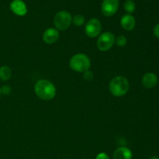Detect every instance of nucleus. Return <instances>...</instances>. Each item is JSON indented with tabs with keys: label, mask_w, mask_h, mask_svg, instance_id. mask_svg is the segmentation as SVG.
<instances>
[{
	"label": "nucleus",
	"mask_w": 159,
	"mask_h": 159,
	"mask_svg": "<svg viewBox=\"0 0 159 159\" xmlns=\"http://www.w3.org/2000/svg\"><path fill=\"white\" fill-rule=\"evenodd\" d=\"M115 43H116V45H118L119 47H124L127 45V39L125 36L124 35H119L118 37H116V38L115 39Z\"/></svg>",
	"instance_id": "16"
},
{
	"label": "nucleus",
	"mask_w": 159,
	"mask_h": 159,
	"mask_svg": "<svg viewBox=\"0 0 159 159\" xmlns=\"http://www.w3.org/2000/svg\"><path fill=\"white\" fill-rule=\"evenodd\" d=\"M119 8V0H103L101 6L102 14L106 16L114 15Z\"/></svg>",
	"instance_id": "7"
},
{
	"label": "nucleus",
	"mask_w": 159,
	"mask_h": 159,
	"mask_svg": "<svg viewBox=\"0 0 159 159\" xmlns=\"http://www.w3.org/2000/svg\"><path fill=\"white\" fill-rule=\"evenodd\" d=\"M9 7L11 11L19 16H23L27 13V7L23 0H13Z\"/></svg>",
	"instance_id": "8"
},
{
	"label": "nucleus",
	"mask_w": 159,
	"mask_h": 159,
	"mask_svg": "<svg viewBox=\"0 0 159 159\" xmlns=\"http://www.w3.org/2000/svg\"><path fill=\"white\" fill-rule=\"evenodd\" d=\"M149 159H159L158 158H157V157H152V158H149Z\"/></svg>",
	"instance_id": "21"
},
{
	"label": "nucleus",
	"mask_w": 159,
	"mask_h": 159,
	"mask_svg": "<svg viewBox=\"0 0 159 159\" xmlns=\"http://www.w3.org/2000/svg\"><path fill=\"white\" fill-rule=\"evenodd\" d=\"M72 22L75 26H81L83 24H85V19L84 16L82 15V14H77V15H75L72 18Z\"/></svg>",
	"instance_id": "15"
},
{
	"label": "nucleus",
	"mask_w": 159,
	"mask_h": 159,
	"mask_svg": "<svg viewBox=\"0 0 159 159\" xmlns=\"http://www.w3.org/2000/svg\"><path fill=\"white\" fill-rule=\"evenodd\" d=\"M11 92V88L9 85H3L1 88V93L2 94L4 95H9Z\"/></svg>",
	"instance_id": "18"
},
{
	"label": "nucleus",
	"mask_w": 159,
	"mask_h": 159,
	"mask_svg": "<svg viewBox=\"0 0 159 159\" xmlns=\"http://www.w3.org/2000/svg\"><path fill=\"white\" fill-rule=\"evenodd\" d=\"M84 79L87 81H92L93 79V73L92 71H90L89 70L85 71L83 74Z\"/></svg>",
	"instance_id": "17"
},
{
	"label": "nucleus",
	"mask_w": 159,
	"mask_h": 159,
	"mask_svg": "<svg viewBox=\"0 0 159 159\" xmlns=\"http://www.w3.org/2000/svg\"><path fill=\"white\" fill-rule=\"evenodd\" d=\"M153 32H154V35H155L157 38L159 39V23H158L157 25H155V26L154 27Z\"/></svg>",
	"instance_id": "20"
},
{
	"label": "nucleus",
	"mask_w": 159,
	"mask_h": 159,
	"mask_svg": "<svg viewBox=\"0 0 159 159\" xmlns=\"http://www.w3.org/2000/svg\"><path fill=\"white\" fill-rule=\"evenodd\" d=\"M69 66L71 70L76 72L84 73L89 70L91 67V61L86 54L79 53L71 57L69 61Z\"/></svg>",
	"instance_id": "3"
},
{
	"label": "nucleus",
	"mask_w": 159,
	"mask_h": 159,
	"mask_svg": "<svg viewBox=\"0 0 159 159\" xmlns=\"http://www.w3.org/2000/svg\"><path fill=\"white\" fill-rule=\"evenodd\" d=\"M133 155L128 148L120 147L114 151L113 155V159H132Z\"/></svg>",
	"instance_id": "12"
},
{
	"label": "nucleus",
	"mask_w": 159,
	"mask_h": 159,
	"mask_svg": "<svg viewBox=\"0 0 159 159\" xmlns=\"http://www.w3.org/2000/svg\"><path fill=\"white\" fill-rule=\"evenodd\" d=\"M115 39L116 37L113 34L108 31L104 32L98 37L96 46L100 51H107L113 46L115 43Z\"/></svg>",
	"instance_id": "5"
},
{
	"label": "nucleus",
	"mask_w": 159,
	"mask_h": 159,
	"mask_svg": "<svg viewBox=\"0 0 159 159\" xmlns=\"http://www.w3.org/2000/svg\"><path fill=\"white\" fill-rule=\"evenodd\" d=\"M1 95H2V93H1V88H0V97H1Z\"/></svg>",
	"instance_id": "22"
},
{
	"label": "nucleus",
	"mask_w": 159,
	"mask_h": 159,
	"mask_svg": "<svg viewBox=\"0 0 159 159\" xmlns=\"http://www.w3.org/2000/svg\"><path fill=\"white\" fill-rule=\"evenodd\" d=\"M136 9V5L133 0H126L124 2V9L127 14L133 13Z\"/></svg>",
	"instance_id": "14"
},
{
	"label": "nucleus",
	"mask_w": 159,
	"mask_h": 159,
	"mask_svg": "<svg viewBox=\"0 0 159 159\" xmlns=\"http://www.w3.org/2000/svg\"><path fill=\"white\" fill-rule=\"evenodd\" d=\"M12 76V70L7 65L0 67V79L2 81H8Z\"/></svg>",
	"instance_id": "13"
},
{
	"label": "nucleus",
	"mask_w": 159,
	"mask_h": 159,
	"mask_svg": "<svg viewBox=\"0 0 159 159\" xmlns=\"http://www.w3.org/2000/svg\"><path fill=\"white\" fill-rule=\"evenodd\" d=\"M59 39V31L56 28H48L43 34V40L48 44H53Z\"/></svg>",
	"instance_id": "9"
},
{
	"label": "nucleus",
	"mask_w": 159,
	"mask_h": 159,
	"mask_svg": "<svg viewBox=\"0 0 159 159\" xmlns=\"http://www.w3.org/2000/svg\"><path fill=\"white\" fill-rule=\"evenodd\" d=\"M141 82H142V85L144 88H155L157 85V84H158V77H157V75L155 73L148 72L144 74V75L143 76Z\"/></svg>",
	"instance_id": "10"
},
{
	"label": "nucleus",
	"mask_w": 159,
	"mask_h": 159,
	"mask_svg": "<svg viewBox=\"0 0 159 159\" xmlns=\"http://www.w3.org/2000/svg\"><path fill=\"white\" fill-rule=\"evenodd\" d=\"M130 89L128 80L124 76H116L110 82L109 89L111 94L116 97H120L127 93Z\"/></svg>",
	"instance_id": "2"
},
{
	"label": "nucleus",
	"mask_w": 159,
	"mask_h": 159,
	"mask_svg": "<svg viewBox=\"0 0 159 159\" xmlns=\"http://www.w3.org/2000/svg\"><path fill=\"white\" fill-rule=\"evenodd\" d=\"M120 25L124 30L127 31H131L136 26L135 18L130 14H125L120 19Z\"/></svg>",
	"instance_id": "11"
},
{
	"label": "nucleus",
	"mask_w": 159,
	"mask_h": 159,
	"mask_svg": "<svg viewBox=\"0 0 159 159\" xmlns=\"http://www.w3.org/2000/svg\"><path fill=\"white\" fill-rule=\"evenodd\" d=\"M72 23V16L68 11L62 10L57 12L54 18V24L57 30H66Z\"/></svg>",
	"instance_id": "4"
},
{
	"label": "nucleus",
	"mask_w": 159,
	"mask_h": 159,
	"mask_svg": "<svg viewBox=\"0 0 159 159\" xmlns=\"http://www.w3.org/2000/svg\"><path fill=\"white\" fill-rule=\"evenodd\" d=\"M34 92L40 99L48 101L56 96V88L54 84L47 79H40L34 85Z\"/></svg>",
	"instance_id": "1"
},
{
	"label": "nucleus",
	"mask_w": 159,
	"mask_h": 159,
	"mask_svg": "<svg viewBox=\"0 0 159 159\" xmlns=\"http://www.w3.org/2000/svg\"><path fill=\"white\" fill-rule=\"evenodd\" d=\"M96 159H110V157L108 156L107 154L104 153V152H100V153H99L97 155H96Z\"/></svg>",
	"instance_id": "19"
},
{
	"label": "nucleus",
	"mask_w": 159,
	"mask_h": 159,
	"mask_svg": "<svg viewBox=\"0 0 159 159\" xmlns=\"http://www.w3.org/2000/svg\"><path fill=\"white\" fill-rule=\"evenodd\" d=\"M101 30H102V25L98 19H91L85 24V32L89 37L94 38V37H98L100 34Z\"/></svg>",
	"instance_id": "6"
}]
</instances>
